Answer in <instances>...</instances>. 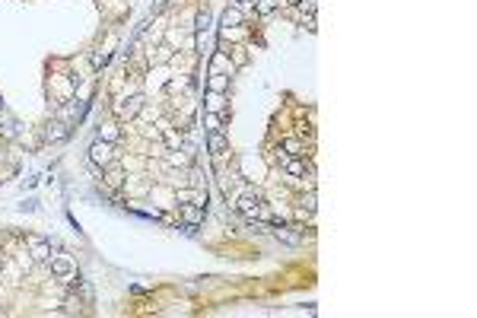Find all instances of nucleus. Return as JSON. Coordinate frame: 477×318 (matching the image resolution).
Returning a JSON list of instances; mask_svg holds the SVG:
<instances>
[{"instance_id":"nucleus-6","label":"nucleus","mask_w":477,"mask_h":318,"mask_svg":"<svg viewBox=\"0 0 477 318\" xmlns=\"http://www.w3.org/2000/svg\"><path fill=\"white\" fill-rule=\"evenodd\" d=\"M29 242H32V258H38V261L48 258V252H51L48 242H42V239H29Z\"/></svg>"},{"instance_id":"nucleus-7","label":"nucleus","mask_w":477,"mask_h":318,"mask_svg":"<svg viewBox=\"0 0 477 318\" xmlns=\"http://www.w3.org/2000/svg\"><path fill=\"white\" fill-rule=\"evenodd\" d=\"M274 235H277V239H283L286 245H299V242H302L299 235H293V232H290L286 226H274Z\"/></svg>"},{"instance_id":"nucleus-22","label":"nucleus","mask_w":477,"mask_h":318,"mask_svg":"<svg viewBox=\"0 0 477 318\" xmlns=\"http://www.w3.org/2000/svg\"><path fill=\"white\" fill-rule=\"evenodd\" d=\"M236 3H252V0H236Z\"/></svg>"},{"instance_id":"nucleus-9","label":"nucleus","mask_w":477,"mask_h":318,"mask_svg":"<svg viewBox=\"0 0 477 318\" xmlns=\"http://www.w3.org/2000/svg\"><path fill=\"white\" fill-rule=\"evenodd\" d=\"M185 220H188V226H197V223H200V207L197 204H185Z\"/></svg>"},{"instance_id":"nucleus-2","label":"nucleus","mask_w":477,"mask_h":318,"mask_svg":"<svg viewBox=\"0 0 477 318\" xmlns=\"http://www.w3.org/2000/svg\"><path fill=\"white\" fill-rule=\"evenodd\" d=\"M83 112H86V102H70V105H64L57 112V118L70 127V121H80V118H83Z\"/></svg>"},{"instance_id":"nucleus-20","label":"nucleus","mask_w":477,"mask_h":318,"mask_svg":"<svg viewBox=\"0 0 477 318\" xmlns=\"http://www.w3.org/2000/svg\"><path fill=\"white\" fill-rule=\"evenodd\" d=\"M302 207L312 213V210H315V194H306V198H302Z\"/></svg>"},{"instance_id":"nucleus-18","label":"nucleus","mask_w":477,"mask_h":318,"mask_svg":"<svg viewBox=\"0 0 477 318\" xmlns=\"http://www.w3.org/2000/svg\"><path fill=\"white\" fill-rule=\"evenodd\" d=\"M277 6V0H258V13H271Z\"/></svg>"},{"instance_id":"nucleus-11","label":"nucleus","mask_w":477,"mask_h":318,"mask_svg":"<svg viewBox=\"0 0 477 318\" xmlns=\"http://www.w3.org/2000/svg\"><path fill=\"white\" fill-rule=\"evenodd\" d=\"M112 60V54L109 51H99V54H92V67H96V70H102L105 64H109Z\"/></svg>"},{"instance_id":"nucleus-19","label":"nucleus","mask_w":477,"mask_h":318,"mask_svg":"<svg viewBox=\"0 0 477 318\" xmlns=\"http://www.w3.org/2000/svg\"><path fill=\"white\" fill-rule=\"evenodd\" d=\"M16 121H6V124H3V134H6V137H16Z\"/></svg>"},{"instance_id":"nucleus-8","label":"nucleus","mask_w":477,"mask_h":318,"mask_svg":"<svg viewBox=\"0 0 477 318\" xmlns=\"http://www.w3.org/2000/svg\"><path fill=\"white\" fill-rule=\"evenodd\" d=\"M226 83H229V80H226L223 73H213V77L207 80V86H210V92H223V89H226Z\"/></svg>"},{"instance_id":"nucleus-15","label":"nucleus","mask_w":477,"mask_h":318,"mask_svg":"<svg viewBox=\"0 0 477 318\" xmlns=\"http://www.w3.org/2000/svg\"><path fill=\"white\" fill-rule=\"evenodd\" d=\"M286 172H290V175H302V172H306V166H302V162L299 159H290V162H286Z\"/></svg>"},{"instance_id":"nucleus-5","label":"nucleus","mask_w":477,"mask_h":318,"mask_svg":"<svg viewBox=\"0 0 477 318\" xmlns=\"http://www.w3.org/2000/svg\"><path fill=\"white\" fill-rule=\"evenodd\" d=\"M207 146H210L213 153H223L226 150V137L220 131H210V134H207Z\"/></svg>"},{"instance_id":"nucleus-12","label":"nucleus","mask_w":477,"mask_h":318,"mask_svg":"<svg viewBox=\"0 0 477 318\" xmlns=\"http://www.w3.org/2000/svg\"><path fill=\"white\" fill-rule=\"evenodd\" d=\"M51 267H55V274H57V277H70V274H73V267L67 264V261H55Z\"/></svg>"},{"instance_id":"nucleus-3","label":"nucleus","mask_w":477,"mask_h":318,"mask_svg":"<svg viewBox=\"0 0 477 318\" xmlns=\"http://www.w3.org/2000/svg\"><path fill=\"white\" fill-rule=\"evenodd\" d=\"M236 210L245 216V220H254V216L261 213V207H258V198H239L236 201Z\"/></svg>"},{"instance_id":"nucleus-14","label":"nucleus","mask_w":477,"mask_h":318,"mask_svg":"<svg viewBox=\"0 0 477 318\" xmlns=\"http://www.w3.org/2000/svg\"><path fill=\"white\" fill-rule=\"evenodd\" d=\"M283 150L290 153V156H302V144H299V140H286V144H283Z\"/></svg>"},{"instance_id":"nucleus-1","label":"nucleus","mask_w":477,"mask_h":318,"mask_svg":"<svg viewBox=\"0 0 477 318\" xmlns=\"http://www.w3.org/2000/svg\"><path fill=\"white\" fill-rule=\"evenodd\" d=\"M89 159H92V166H109L112 162V144L109 140H96L89 146Z\"/></svg>"},{"instance_id":"nucleus-10","label":"nucleus","mask_w":477,"mask_h":318,"mask_svg":"<svg viewBox=\"0 0 477 318\" xmlns=\"http://www.w3.org/2000/svg\"><path fill=\"white\" fill-rule=\"evenodd\" d=\"M223 26H242V13L239 10H226L223 13Z\"/></svg>"},{"instance_id":"nucleus-21","label":"nucleus","mask_w":477,"mask_h":318,"mask_svg":"<svg viewBox=\"0 0 477 318\" xmlns=\"http://www.w3.org/2000/svg\"><path fill=\"white\" fill-rule=\"evenodd\" d=\"M302 10H309V13H312V10H315V0H306V3H302Z\"/></svg>"},{"instance_id":"nucleus-4","label":"nucleus","mask_w":477,"mask_h":318,"mask_svg":"<svg viewBox=\"0 0 477 318\" xmlns=\"http://www.w3.org/2000/svg\"><path fill=\"white\" fill-rule=\"evenodd\" d=\"M140 108H143V96H134V99H127V102L121 105V115H124V118H134Z\"/></svg>"},{"instance_id":"nucleus-16","label":"nucleus","mask_w":477,"mask_h":318,"mask_svg":"<svg viewBox=\"0 0 477 318\" xmlns=\"http://www.w3.org/2000/svg\"><path fill=\"white\" fill-rule=\"evenodd\" d=\"M121 181H124V172H121V169H112V172H109V185H112V188H118Z\"/></svg>"},{"instance_id":"nucleus-17","label":"nucleus","mask_w":477,"mask_h":318,"mask_svg":"<svg viewBox=\"0 0 477 318\" xmlns=\"http://www.w3.org/2000/svg\"><path fill=\"white\" fill-rule=\"evenodd\" d=\"M197 51H200V54L210 51V35H207V32H200V38H197Z\"/></svg>"},{"instance_id":"nucleus-13","label":"nucleus","mask_w":477,"mask_h":318,"mask_svg":"<svg viewBox=\"0 0 477 318\" xmlns=\"http://www.w3.org/2000/svg\"><path fill=\"white\" fill-rule=\"evenodd\" d=\"M194 29H197V32H207V29H210V13H200V16H197V23H194Z\"/></svg>"},{"instance_id":"nucleus-23","label":"nucleus","mask_w":477,"mask_h":318,"mask_svg":"<svg viewBox=\"0 0 477 318\" xmlns=\"http://www.w3.org/2000/svg\"><path fill=\"white\" fill-rule=\"evenodd\" d=\"M290 3H302V0H290Z\"/></svg>"},{"instance_id":"nucleus-24","label":"nucleus","mask_w":477,"mask_h":318,"mask_svg":"<svg viewBox=\"0 0 477 318\" xmlns=\"http://www.w3.org/2000/svg\"><path fill=\"white\" fill-rule=\"evenodd\" d=\"M0 105H3V102H0Z\"/></svg>"}]
</instances>
